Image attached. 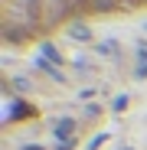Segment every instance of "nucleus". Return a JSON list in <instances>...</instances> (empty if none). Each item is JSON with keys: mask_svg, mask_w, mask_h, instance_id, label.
<instances>
[{"mask_svg": "<svg viewBox=\"0 0 147 150\" xmlns=\"http://www.w3.org/2000/svg\"><path fill=\"white\" fill-rule=\"evenodd\" d=\"M147 0H0V36L7 49H33L75 23L134 16Z\"/></svg>", "mask_w": 147, "mask_h": 150, "instance_id": "obj_1", "label": "nucleus"}]
</instances>
